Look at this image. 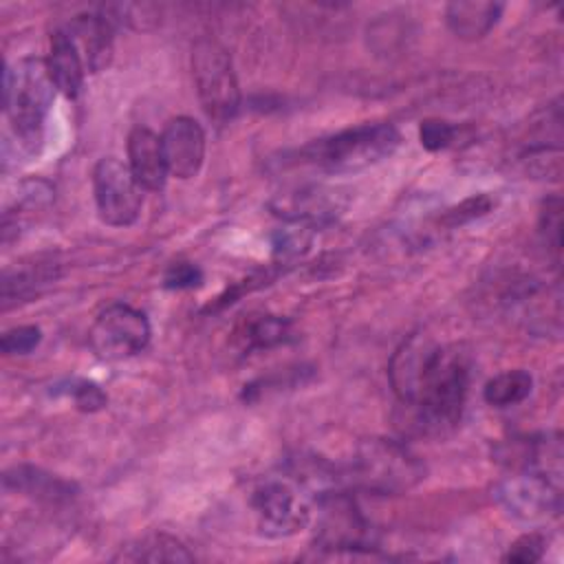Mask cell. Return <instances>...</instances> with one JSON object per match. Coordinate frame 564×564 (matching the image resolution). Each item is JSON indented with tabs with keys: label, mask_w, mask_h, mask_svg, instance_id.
<instances>
[{
	"label": "cell",
	"mask_w": 564,
	"mask_h": 564,
	"mask_svg": "<svg viewBox=\"0 0 564 564\" xmlns=\"http://www.w3.org/2000/svg\"><path fill=\"white\" fill-rule=\"evenodd\" d=\"M167 172L181 181L194 178L205 161V132L192 117H174L161 132Z\"/></svg>",
	"instance_id": "obj_12"
},
{
	"label": "cell",
	"mask_w": 564,
	"mask_h": 564,
	"mask_svg": "<svg viewBox=\"0 0 564 564\" xmlns=\"http://www.w3.org/2000/svg\"><path fill=\"white\" fill-rule=\"evenodd\" d=\"M46 68L48 75L55 84V90H59L66 97H77L84 84V73H86V64L79 55V51L75 48L68 31L55 29L51 33V42H48V57H46Z\"/></svg>",
	"instance_id": "obj_17"
},
{
	"label": "cell",
	"mask_w": 564,
	"mask_h": 564,
	"mask_svg": "<svg viewBox=\"0 0 564 564\" xmlns=\"http://www.w3.org/2000/svg\"><path fill=\"white\" fill-rule=\"evenodd\" d=\"M319 524L315 544L324 551H372L375 540L355 500L341 491L330 489L317 498Z\"/></svg>",
	"instance_id": "obj_9"
},
{
	"label": "cell",
	"mask_w": 564,
	"mask_h": 564,
	"mask_svg": "<svg viewBox=\"0 0 564 564\" xmlns=\"http://www.w3.org/2000/svg\"><path fill=\"white\" fill-rule=\"evenodd\" d=\"M128 167L143 189H163L170 172L161 145V134L145 126L132 128L128 134Z\"/></svg>",
	"instance_id": "obj_14"
},
{
	"label": "cell",
	"mask_w": 564,
	"mask_h": 564,
	"mask_svg": "<svg viewBox=\"0 0 564 564\" xmlns=\"http://www.w3.org/2000/svg\"><path fill=\"white\" fill-rule=\"evenodd\" d=\"M540 234L551 249L555 262H560V247H562V200L560 196H549L544 198L540 207Z\"/></svg>",
	"instance_id": "obj_21"
},
{
	"label": "cell",
	"mask_w": 564,
	"mask_h": 564,
	"mask_svg": "<svg viewBox=\"0 0 564 564\" xmlns=\"http://www.w3.org/2000/svg\"><path fill=\"white\" fill-rule=\"evenodd\" d=\"M494 205H496L494 198L487 196V194L469 196V198H465L463 203L449 207V209L438 218V223H441L443 227L454 229V227H460V225H465V223H471V220H476V218L489 214V212L494 209Z\"/></svg>",
	"instance_id": "obj_23"
},
{
	"label": "cell",
	"mask_w": 564,
	"mask_h": 564,
	"mask_svg": "<svg viewBox=\"0 0 564 564\" xmlns=\"http://www.w3.org/2000/svg\"><path fill=\"white\" fill-rule=\"evenodd\" d=\"M4 487L9 491L22 494V496H31L40 502H48V505H59V502H68L75 498L77 487L55 474H48L40 467L33 465H15L11 469L4 471Z\"/></svg>",
	"instance_id": "obj_16"
},
{
	"label": "cell",
	"mask_w": 564,
	"mask_h": 564,
	"mask_svg": "<svg viewBox=\"0 0 564 564\" xmlns=\"http://www.w3.org/2000/svg\"><path fill=\"white\" fill-rule=\"evenodd\" d=\"M419 139H421V145L425 150L438 152V150H445L454 143L456 128L449 121H443V119H425V121H421Z\"/></svg>",
	"instance_id": "obj_26"
},
{
	"label": "cell",
	"mask_w": 564,
	"mask_h": 564,
	"mask_svg": "<svg viewBox=\"0 0 564 564\" xmlns=\"http://www.w3.org/2000/svg\"><path fill=\"white\" fill-rule=\"evenodd\" d=\"M388 377L405 410L408 427L438 436L454 430L463 416L471 355L463 344H436L427 335H410L392 355Z\"/></svg>",
	"instance_id": "obj_1"
},
{
	"label": "cell",
	"mask_w": 564,
	"mask_h": 564,
	"mask_svg": "<svg viewBox=\"0 0 564 564\" xmlns=\"http://www.w3.org/2000/svg\"><path fill=\"white\" fill-rule=\"evenodd\" d=\"M42 339V330L33 324H22V326H13L9 328L2 339H0V348L4 355H26L31 352Z\"/></svg>",
	"instance_id": "obj_25"
},
{
	"label": "cell",
	"mask_w": 564,
	"mask_h": 564,
	"mask_svg": "<svg viewBox=\"0 0 564 564\" xmlns=\"http://www.w3.org/2000/svg\"><path fill=\"white\" fill-rule=\"evenodd\" d=\"M117 562H192L187 546L167 533H148L115 555Z\"/></svg>",
	"instance_id": "obj_19"
},
{
	"label": "cell",
	"mask_w": 564,
	"mask_h": 564,
	"mask_svg": "<svg viewBox=\"0 0 564 564\" xmlns=\"http://www.w3.org/2000/svg\"><path fill=\"white\" fill-rule=\"evenodd\" d=\"M141 185L128 163L104 156L93 170V192L99 218L112 227L132 225L141 212Z\"/></svg>",
	"instance_id": "obj_10"
},
{
	"label": "cell",
	"mask_w": 564,
	"mask_h": 564,
	"mask_svg": "<svg viewBox=\"0 0 564 564\" xmlns=\"http://www.w3.org/2000/svg\"><path fill=\"white\" fill-rule=\"evenodd\" d=\"M401 143L392 123H359L300 150V163L324 172H359L388 159Z\"/></svg>",
	"instance_id": "obj_3"
},
{
	"label": "cell",
	"mask_w": 564,
	"mask_h": 564,
	"mask_svg": "<svg viewBox=\"0 0 564 564\" xmlns=\"http://www.w3.org/2000/svg\"><path fill=\"white\" fill-rule=\"evenodd\" d=\"M269 207L275 216H280L286 223L317 229L333 223L344 212L346 200L339 196V192L330 187L306 185L300 189L278 194L269 203Z\"/></svg>",
	"instance_id": "obj_11"
},
{
	"label": "cell",
	"mask_w": 564,
	"mask_h": 564,
	"mask_svg": "<svg viewBox=\"0 0 564 564\" xmlns=\"http://www.w3.org/2000/svg\"><path fill=\"white\" fill-rule=\"evenodd\" d=\"M502 9V2L454 0L445 7V22L458 40L476 42L496 26Z\"/></svg>",
	"instance_id": "obj_18"
},
{
	"label": "cell",
	"mask_w": 564,
	"mask_h": 564,
	"mask_svg": "<svg viewBox=\"0 0 564 564\" xmlns=\"http://www.w3.org/2000/svg\"><path fill=\"white\" fill-rule=\"evenodd\" d=\"M150 322L143 311L130 304H110L93 322L88 341L104 361H121L141 352L150 341Z\"/></svg>",
	"instance_id": "obj_8"
},
{
	"label": "cell",
	"mask_w": 564,
	"mask_h": 564,
	"mask_svg": "<svg viewBox=\"0 0 564 564\" xmlns=\"http://www.w3.org/2000/svg\"><path fill=\"white\" fill-rule=\"evenodd\" d=\"M249 502L256 524L267 538L295 535L311 522L308 496L291 476L262 480Z\"/></svg>",
	"instance_id": "obj_6"
},
{
	"label": "cell",
	"mask_w": 564,
	"mask_h": 564,
	"mask_svg": "<svg viewBox=\"0 0 564 564\" xmlns=\"http://www.w3.org/2000/svg\"><path fill=\"white\" fill-rule=\"evenodd\" d=\"M346 478L364 491L397 496L425 478V465L399 441L368 438L357 445Z\"/></svg>",
	"instance_id": "obj_4"
},
{
	"label": "cell",
	"mask_w": 564,
	"mask_h": 564,
	"mask_svg": "<svg viewBox=\"0 0 564 564\" xmlns=\"http://www.w3.org/2000/svg\"><path fill=\"white\" fill-rule=\"evenodd\" d=\"M68 394L73 397L77 410H82V412H97L108 403L106 392L97 383L86 381V379H75L70 383Z\"/></svg>",
	"instance_id": "obj_27"
},
{
	"label": "cell",
	"mask_w": 564,
	"mask_h": 564,
	"mask_svg": "<svg viewBox=\"0 0 564 564\" xmlns=\"http://www.w3.org/2000/svg\"><path fill=\"white\" fill-rule=\"evenodd\" d=\"M546 549V538L542 533H524L502 555V562H513V564H533L540 562Z\"/></svg>",
	"instance_id": "obj_24"
},
{
	"label": "cell",
	"mask_w": 564,
	"mask_h": 564,
	"mask_svg": "<svg viewBox=\"0 0 564 564\" xmlns=\"http://www.w3.org/2000/svg\"><path fill=\"white\" fill-rule=\"evenodd\" d=\"M64 29L68 31L75 48L79 51L86 70L97 73L110 64L115 24L104 11L75 15Z\"/></svg>",
	"instance_id": "obj_13"
},
{
	"label": "cell",
	"mask_w": 564,
	"mask_h": 564,
	"mask_svg": "<svg viewBox=\"0 0 564 564\" xmlns=\"http://www.w3.org/2000/svg\"><path fill=\"white\" fill-rule=\"evenodd\" d=\"M293 339V326L286 317L271 313H249L245 315L231 333V346L240 355H251L258 350H269Z\"/></svg>",
	"instance_id": "obj_15"
},
{
	"label": "cell",
	"mask_w": 564,
	"mask_h": 564,
	"mask_svg": "<svg viewBox=\"0 0 564 564\" xmlns=\"http://www.w3.org/2000/svg\"><path fill=\"white\" fill-rule=\"evenodd\" d=\"M192 75L203 110L216 123H227L240 108V88L227 48L200 37L192 48Z\"/></svg>",
	"instance_id": "obj_5"
},
{
	"label": "cell",
	"mask_w": 564,
	"mask_h": 564,
	"mask_svg": "<svg viewBox=\"0 0 564 564\" xmlns=\"http://www.w3.org/2000/svg\"><path fill=\"white\" fill-rule=\"evenodd\" d=\"M494 498L511 518L522 522L549 520L562 507L560 480L533 469H513L498 480Z\"/></svg>",
	"instance_id": "obj_7"
},
{
	"label": "cell",
	"mask_w": 564,
	"mask_h": 564,
	"mask_svg": "<svg viewBox=\"0 0 564 564\" xmlns=\"http://www.w3.org/2000/svg\"><path fill=\"white\" fill-rule=\"evenodd\" d=\"M203 280V273L196 264L192 262H174L167 267L165 275H163V286L165 289H174V291H183V289H194L198 286Z\"/></svg>",
	"instance_id": "obj_28"
},
{
	"label": "cell",
	"mask_w": 564,
	"mask_h": 564,
	"mask_svg": "<svg viewBox=\"0 0 564 564\" xmlns=\"http://www.w3.org/2000/svg\"><path fill=\"white\" fill-rule=\"evenodd\" d=\"M291 227L280 229L273 236V253L280 260H291V258H300L308 251L311 247V238H313V229L304 227V225H293Z\"/></svg>",
	"instance_id": "obj_22"
},
{
	"label": "cell",
	"mask_w": 564,
	"mask_h": 564,
	"mask_svg": "<svg viewBox=\"0 0 564 564\" xmlns=\"http://www.w3.org/2000/svg\"><path fill=\"white\" fill-rule=\"evenodd\" d=\"M4 112L26 152H35L44 137L46 115L55 97V84L46 59L24 57L4 66Z\"/></svg>",
	"instance_id": "obj_2"
},
{
	"label": "cell",
	"mask_w": 564,
	"mask_h": 564,
	"mask_svg": "<svg viewBox=\"0 0 564 564\" xmlns=\"http://www.w3.org/2000/svg\"><path fill=\"white\" fill-rule=\"evenodd\" d=\"M531 388H533L531 372L522 368L505 370L485 383L482 399L494 408H511L524 401L531 394Z\"/></svg>",
	"instance_id": "obj_20"
}]
</instances>
